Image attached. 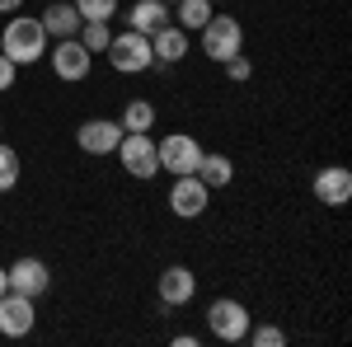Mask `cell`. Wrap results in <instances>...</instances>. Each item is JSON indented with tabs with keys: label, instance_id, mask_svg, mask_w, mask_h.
Here are the masks:
<instances>
[{
	"label": "cell",
	"instance_id": "1",
	"mask_svg": "<svg viewBox=\"0 0 352 347\" xmlns=\"http://www.w3.org/2000/svg\"><path fill=\"white\" fill-rule=\"evenodd\" d=\"M0 52L10 56L14 66H33V61H43L47 56V33L38 19H28V14H14L5 33H0Z\"/></svg>",
	"mask_w": 352,
	"mask_h": 347
},
{
	"label": "cell",
	"instance_id": "2",
	"mask_svg": "<svg viewBox=\"0 0 352 347\" xmlns=\"http://www.w3.org/2000/svg\"><path fill=\"white\" fill-rule=\"evenodd\" d=\"M104 52H109L113 71H122V76H141V71H151V66H155L151 38H146V33H136V28H127V33H113Z\"/></svg>",
	"mask_w": 352,
	"mask_h": 347
},
{
	"label": "cell",
	"instance_id": "3",
	"mask_svg": "<svg viewBox=\"0 0 352 347\" xmlns=\"http://www.w3.org/2000/svg\"><path fill=\"white\" fill-rule=\"evenodd\" d=\"M197 33H202V52L212 56V61H221V66L235 52H244V24L235 14H212Z\"/></svg>",
	"mask_w": 352,
	"mask_h": 347
},
{
	"label": "cell",
	"instance_id": "4",
	"mask_svg": "<svg viewBox=\"0 0 352 347\" xmlns=\"http://www.w3.org/2000/svg\"><path fill=\"white\" fill-rule=\"evenodd\" d=\"M118 160H122V169L132 174V179H155L160 174V155H155V141H151V132H122V141H118V150H113Z\"/></svg>",
	"mask_w": 352,
	"mask_h": 347
},
{
	"label": "cell",
	"instance_id": "5",
	"mask_svg": "<svg viewBox=\"0 0 352 347\" xmlns=\"http://www.w3.org/2000/svg\"><path fill=\"white\" fill-rule=\"evenodd\" d=\"M207 328H212V338H221V343H244V333H249V310H244L240 300L221 295V300L207 305Z\"/></svg>",
	"mask_w": 352,
	"mask_h": 347
},
{
	"label": "cell",
	"instance_id": "6",
	"mask_svg": "<svg viewBox=\"0 0 352 347\" xmlns=\"http://www.w3.org/2000/svg\"><path fill=\"white\" fill-rule=\"evenodd\" d=\"M164 202H169V212L179 216V221H197V216L207 212V202H212V188L202 183L197 174H179Z\"/></svg>",
	"mask_w": 352,
	"mask_h": 347
},
{
	"label": "cell",
	"instance_id": "7",
	"mask_svg": "<svg viewBox=\"0 0 352 347\" xmlns=\"http://www.w3.org/2000/svg\"><path fill=\"white\" fill-rule=\"evenodd\" d=\"M155 155H160V174H192L197 169V160H202V146L192 141V136L184 132H174V136H164V141H155Z\"/></svg>",
	"mask_w": 352,
	"mask_h": 347
},
{
	"label": "cell",
	"instance_id": "8",
	"mask_svg": "<svg viewBox=\"0 0 352 347\" xmlns=\"http://www.w3.org/2000/svg\"><path fill=\"white\" fill-rule=\"evenodd\" d=\"M47 61H52L56 80H85L94 56L80 47V38H56V43H47Z\"/></svg>",
	"mask_w": 352,
	"mask_h": 347
},
{
	"label": "cell",
	"instance_id": "9",
	"mask_svg": "<svg viewBox=\"0 0 352 347\" xmlns=\"http://www.w3.org/2000/svg\"><path fill=\"white\" fill-rule=\"evenodd\" d=\"M33 324H38V315H33V295H19V291L0 295V333H5V338H28Z\"/></svg>",
	"mask_w": 352,
	"mask_h": 347
},
{
	"label": "cell",
	"instance_id": "10",
	"mask_svg": "<svg viewBox=\"0 0 352 347\" xmlns=\"http://www.w3.org/2000/svg\"><path fill=\"white\" fill-rule=\"evenodd\" d=\"M76 141H80L85 155H113L118 141H122V122H109V117H89L76 127Z\"/></svg>",
	"mask_w": 352,
	"mask_h": 347
},
{
	"label": "cell",
	"instance_id": "11",
	"mask_svg": "<svg viewBox=\"0 0 352 347\" xmlns=\"http://www.w3.org/2000/svg\"><path fill=\"white\" fill-rule=\"evenodd\" d=\"M5 277H10V291L33 295V300L52 287V272H47V263H43V258H19V263L5 267Z\"/></svg>",
	"mask_w": 352,
	"mask_h": 347
},
{
	"label": "cell",
	"instance_id": "12",
	"mask_svg": "<svg viewBox=\"0 0 352 347\" xmlns=\"http://www.w3.org/2000/svg\"><path fill=\"white\" fill-rule=\"evenodd\" d=\"M315 197L324 202V207H348L352 202V169H343V164H324L320 174H315Z\"/></svg>",
	"mask_w": 352,
	"mask_h": 347
},
{
	"label": "cell",
	"instance_id": "13",
	"mask_svg": "<svg viewBox=\"0 0 352 347\" xmlns=\"http://www.w3.org/2000/svg\"><path fill=\"white\" fill-rule=\"evenodd\" d=\"M155 295H160L169 310H174V305H188L192 295H197V277H192V267L169 263V267L160 272V282H155Z\"/></svg>",
	"mask_w": 352,
	"mask_h": 347
},
{
	"label": "cell",
	"instance_id": "14",
	"mask_svg": "<svg viewBox=\"0 0 352 347\" xmlns=\"http://www.w3.org/2000/svg\"><path fill=\"white\" fill-rule=\"evenodd\" d=\"M151 52H155V66H179L188 56V33L179 24H164L160 33H151Z\"/></svg>",
	"mask_w": 352,
	"mask_h": 347
},
{
	"label": "cell",
	"instance_id": "15",
	"mask_svg": "<svg viewBox=\"0 0 352 347\" xmlns=\"http://www.w3.org/2000/svg\"><path fill=\"white\" fill-rule=\"evenodd\" d=\"M164 24H174V10L164 5V0H136L132 10H127V28H136V33H160Z\"/></svg>",
	"mask_w": 352,
	"mask_h": 347
},
{
	"label": "cell",
	"instance_id": "16",
	"mask_svg": "<svg viewBox=\"0 0 352 347\" xmlns=\"http://www.w3.org/2000/svg\"><path fill=\"white\" fill-rule=\"evenodd\" d=\"M38 24H43V33H47V38H76V33H80V10H76V5H66V0H61V5H47V10H43V14H38Z\"/></svg>",
	"mask_w": 352,
	"mask_h": 347
},
{
	"label": "cell",
	"instance_id": "17",
	"mask_svg": "<svg viewBox=\"0 0 352 347\" xmlns=\"http://www.w3.org/2000/svg\"><path fill=\"white\" fill-rule=\"evenodd\" d=\"M192 174H197L202 183L217 192V188H230V179H235V164H230V155H221V150H212V155L202 150V160H197V169H192Z\"/></svg>",
	"mask_w": 352,
	"mask_h": 347
},
{
	"label": "cell",
	"instance_id": "18",
	"mask_svg": "<svg viewBox=\"0 0 352 347\" xmlns=\"http://www.w3.org/2000/svg\"><path fill=\"white\" fill-rule=\"evenodd\" d=\"M174 14H179V28L184 33H197V28L212 19V0H179Z\"/></svg>",
	"mask_w": 352,
	"mask_h": 347
},
{
	"label": "cell",
	"instance_id": "19",
	"mask_svg": "<svg viewBox=\"0 0 352 347\" xmlns=\"http://www.w3.org/2000/svg\"><path fill=\"white\" fill-rule=\"evenodd\" d=\"M122 132H151L155 127V104H146V99H132V104L122 108Z\"/></svg>",
	"mask_w": 352,
	"mask_h": 347
},
{
	"label": "cell",
	"instance_id": "20",
	"mask_svg": "<svg viewBox=\"0 0 352 347\" xmlns=\"http://www.w3.org/2000/svg\"><path fill=\"white\" fill-rule=\"evenodd\" d=\"M76 10H80L85 24H109L113 14H118V0H71Z\"/></svg>",
	"mask_w": 352,
	"mask_h": 347
},
{
	"label": "cell",
	"instance_id": "21",
	"mask_svg": "<svg viewBox=\"0 0 352 347\" xmlns=\"http://www.w3.org/2000/svg\"><path fill=\"white\" fill-rule=\"evenodd\" d=\"M19 169H24V164H19V150L0 141V192H10V188L19 183Z\"/></svg>",
	"mask_w": 352,
	"mask_h": 347
},
{
	"label": "cell",
	"instance_id": "22",
	"mask_svg": "<svg viewBox=\"0 0 352 347\" xmlns=\"http://www.w3.org/2000/svg\"><path fill=\"white\" fill-rule=\"evenodd\" d=\"M76 38H80V47H85V52L94 56V52H104V47H109V38H113V33H109V24H80V33H76Z\"/></svg>",
	"mask_w": 352,
	"mask_h": 347
},
{
	"label": "cell",
	"instance_id": "23",
	"mask_svg": "<svg viewBox=\"0 0 352 347\" xmlns=\"http://www.w3.org/2000/svg\"><path fill=\"white\" fill-rule=\"evenodd\" d=\"M244 338H249L254 347H282V343H287V333H282V328H272V324H258V328L249 324V333H244Z\"/></svg>",
	"mask_w": 352,
	"mask_h": 347
},
{
	"label": "cell",
	"instance_id": "24",
	"mask_svg": "<svg viewBox=\"0 0 352 347\" xmlns=\"http://www.w3.org/2000/svg\"><path fill=\"white\" fill-rule=\"evenodd\" d=\"M226 76H230L235 85H240V80H249V76H254V61H249L244 52H235L230 61H226Z\"/></svg>",
	"mask_w": 352,
	"mask_h": 347
},
{
	"label": "cell",
	"instance_id": "25",
	"mask_svg": "<svg viewBox=\"0 0 352 347\" xmlns=\"http://www.w3.org/2000/svg\"><path fill=\"white\" fill-rule=\"evenodd\" d=\"M14 71H19V66H14L10 56L0 52V94H5V89H14Z\"/></svg>",
	"mask_w": 352,
	"mask_h": 347
},
{
	"label": "cell",
	"instance_id": "26",
	"mask_svg": "<svg viewBox=\"0 0 352 347\" xmlns=\"http://www.w3.org/2000/svg\"><path fill=\"white\" fill-rule=\"evenodd\" d=\"M197 343H202L197 333H174V347H197Z\"/></svg>",
	"mask_w": 352,
	"mask_h": 347
},
{
	"label": "cell",
	"instance_id": "27",
	"mask_svg": "<svg viewBox=\"0 0 352 347\" xmlns=\"http://www.w3.org/2000/svg\"><path fill=\"white\" fill-rule=\"evenodd\" d=\"M19 5H24V0H0V14H14Z\"/></svg>",
	"mask_w": 352,
	"mask_h": 347
},
{
	"label": "cell",
	"instance_id": "28",
	"mask_svg": "<svg viewBox=\"0 0 352 347\" xmlns=\"http://www.w3.org/2000/svg\"><path fill=\"white\" fill-rule=\"evenodd\" d=\"M10 291V277H5V267H0V295Z\"/></svg>",
	"mask_w": 352,
	"mask_h": 347
},
{
	"label": "cell",
	"instance_id": "29",
	"mask_svg": "<svg viewBox=\"0 0 352 347\" xmlns=\"http://www.w3.org/2000/svg\"><path fill=\"white\" fill-rule=\"evenodd\" d=\"M164 5H169V10H174V5H179V0H164Z\"/></svg>",
	"mask_w": 352,
	"mask_h": 347
},
{
	"label": "cell",
	"instance_id": "30",
	"mask_svg": "<svg viewBox=\"0 0 352 347\" xmlns=\"http://www.w3.org/2000/svg\"><path fill=\"white\" fill-rule=\"evenodd\" d=\"M0 132H5V127H0Z\"/></svg>",
	"mask_w": 352,
	"mask_h": 347
},
{
	"label": "cell",
	"instance_id": "31",
	"mask_svg": "<svg viewBox=\"0 0 352 347\" xmlns=\"http://www.w3.org/2000/svg\"><path fill=\"white\" fill-rule=\"evenodd\" d=\"M212 5H217V0H212Z\"/></svg>",
	"mask_w": 352,
	"mask_h": 347
}]
</instances>
